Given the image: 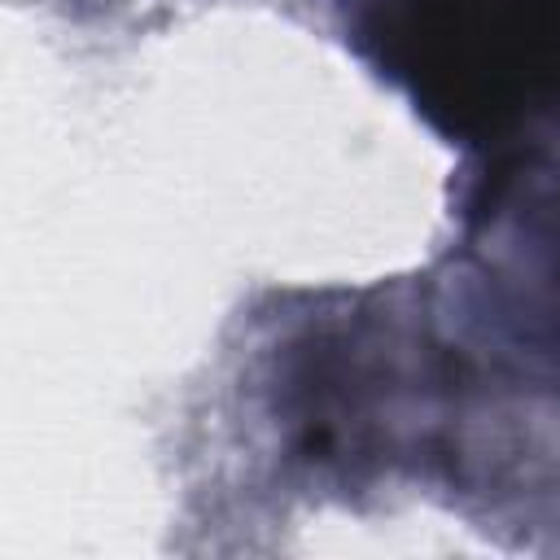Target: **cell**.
Here are the masks:
<instances>
[{"label": "cell", "instance_id": "1", "mask_svg": "<svg viewBox=\"0 0 560 560\" xmlns=\"http://www.w3.org/2000/svg\"><path fill=\"white\" fill-rule=\"evenodd\" d=\"M402 44L416 88L455 127L560 96V0H407Z\"/></svg>", "mask_w": 560, "mask_h": 560}]
</instances>
